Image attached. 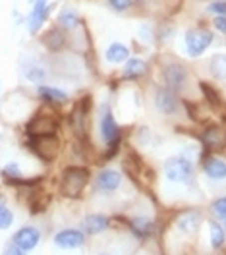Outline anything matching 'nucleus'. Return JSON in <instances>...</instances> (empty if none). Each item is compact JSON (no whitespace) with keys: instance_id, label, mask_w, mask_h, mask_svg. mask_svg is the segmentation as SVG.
<instances>
[{"instance_id":"obj_1","label":"nucleus","mask_w":226,"mask_h":255,"mask_svg":"<svg viewBox=\"0 0 226 255\" xmlns=\"http://www.w3.org/2000/svg\"><path fill=\"white\" fill-rule=\"evenodd\" d=\"M157 72H159L161 85L174 91L182 99L184 95H188L192 87V68L188 66V62L178 58L176 54L162 52L157 56Z\"/></svg>"},{"instance_id":"obj_2","label":"nucleus","mask_w":226,"mask_h":255,"mask_svg":"<svg viewBox=\"0 0 226 255\" xmlns=\"http://www.w3.org/2000/svg\"><path fill=\"white\" fill-rule=\"evenodd\" d=\"M99 135H101V141L107 147V153L103 155V160L114 159L120 151V145L124 141V129L118 124V120L114 118V112L111 109L109 103H105L101 107V112H99Z\"/></svg>"},{"instance_id":"obj_3","label":"nucleus","mask_w":226,"mask_h":255,"mask_svg":"<svg viewBox=\"0 0 226 255\" xmlns=\"http://www.w3.org/2000/svg\"><path fill=\"white\" fill-rule=\"evenodd\" d=\"M68 128L76 143L87 149L91 143V95H83L72 103V111L68 112Z\"/></svg>"},{"instance_id":"obj_4","label":"nucleus","mask_w":226,"mask_h":255,"mask_svg":"<svg viewBox=\"0 0 226 255\" xmlns=\"http://www.w3.org/2000/svg\"><path fill=\"white\" fill-rule=\"evenodd\" d=\"M91 182V170L83 164H68L58 178V193L66 199H80Z\"/></svg>"},{"instance_id":"obj_5","label":"nucleus","mask_w":226,"mask_h":255,"mask_svg":"<svg viewBox=\"0 0 226 255\" xmlns=\"http://www.w3.org/2000/svg\"><path fill=\"white\" fill-rule=\"evenodd\" d=\"M62 126V118L58 109H52L43 105L41 109L33 111V114L25 120L23 129H25V137H41V135H54L60 131Z\"/></svg>"},{"instance_id":"obj_6","label":"nucleus","mask_w":226,"mask_h":255,"mask_svg":"<svg viewBox=\"0 0 226 255\" xmlns=\"http://www.w3.org/2000/svg\"><path fill=\"white\" fill-rule=\"evenodd\" d=\"M162 176L178 186H194L195 164L188 155H172L162 162Z\"/></svg>"},{"instance_id":"obj_7","label":"nucleus","mask_w":226,"mask_h":255,"mask_svg":"<svg viewBox=\"0 0 226 255\" xmlns=\"http://www.w3.org/2000/svg\"><path fill=\"white\" fill-rule=\"evenodd\" d=\"M215 35L217 33L211 29V25H203V23H197L192 25L184 31V48H186V54L190 58H201L207 50L211 48V45L215 43Z\"/></svg>"},{"instance_id":"obj_8","label":"nucleus","mask_w":226,"mask_h":255,"mask_svg":"<svg viewBox=\"0 0 226 255\" xmlns=\"http://www.w3.org/2000/svg\"><path fill=\"white\" fill-rule=\"evenodd\" d=\"M54 8L56 4L50 0H29V10L25 14V23H23L27 33L37 37L43 31L54 14Z\"/></svg>"},{"instance_id":"obj_9","label":"nucleus","mask_w":226,"mask_h":255,"mask_svg":"<svg viewBox=\"0 0 226 255\" xmlns=\"http://www.w3.org/2000/svg\"><path fill=\"white\" fill-rule=\"evenodd\" d=\"M25 147L31 151L33 157H37L43 162H54L60 157L62 149H64V141L60 139L58 133L54 135H41V137H27Z\"/></svg>"},{"instance_id":"obj_10","label":"nucleus","mask_w":226,"mask_h":255,"mask_svg":"<svg viewBox=\"0 0 226 255\" xmlns=\"http://www.w3.org/2000/svg\"><path fill=\"white\" fill-rule=\"evenodd\" d=\"M19 70L23 80L33 83L35 87L41 83H49V78L52 76L49 68V58H41L37 54H23L19 60Z\"/></svg>"},{"instance_id":"obj_11","label":"nucleus","mask_w":226,"mask_h":255,"mask_svg":"<svg viewBox=\"0 0 226 255\" xmlns=\"http://www.w3.org/2000/svg\"><path fill=\"white\" fill-rule=\"evenodd\" d=\"M151 101H153V109L159 112L164 118H174L178 116L184 105H182V97L176 95L174 91L166 89L164 85H153V95H151Z\"/></svg>"},{"instance_id":"obj_12","label":"nucleus","mask_w":226,"mask_h":255,"mask_svg":"<svg viewBox=\"0 0 226 255\" xmlns=\"http://www.w3.org/2000/svg\"><path fill=\"white\" fill-rule=\"evenodd\" d=\"M199 143L203 147V155H215L226 147V126L209 124L199 133Z\"/></svg>"},{"instance_id":"obj_13","label":"nucleus","mask_w":226,"mask_h":255,"mask_svg":"<svg viewBox=\"0 0 226 255\" xmlns=\"http://www.w3.org/2000/svg\"><path fill=\"white\" fill-rule=\"evenodd\" d=\"M35 97L43 103V105H47V107H52V109H62L66 105H70L72 103V97L70 93L62 89V87H58V85H50V83H41V85H37L35 87Z\"/></svg>"},{"instance_id":"obj_14","label":"nucleus","mask_w":226,"mask_h":255,"mask_svg":"<svg viewBox=\"0 0 226 255\" xmlns=\"http://www.w3.org/2000/svg\"><path fill=\"white\" fill-rule=\"evenodd\" d=\"M122 182H124V174L122 170L113 168V166H105L101 168L95 178H93V188L99 193H105V195H111L122 188Z\"/></svg>"},{"instance_id":"obj_15","label":"nucleus","mask_w":226,"mask_h":255,"mask_svg":"<svg viewBox=\"0 0 226 255\" xmlns=\"http://www.w3.org/2000/svg\"><path fill=\"white\" fill-rule=\"evenodd\" d=\"M39 45L45 48L49 54H58L68 50V33L62 31L60 27H56L54 23L45 27L39 33Z\"/></svg>"},{"instance_id":"obj_16","label":"nucleus","mask_w":226,"mask_h":255,"mask_svg":"<svg viewBox=\"0 0 226 255\" xmlns=\"http://www.w3.org/2000/svg\"><path fill=\"white\" fill-rule=\"evenodd\" d=\"M52 23H54L56 27H60L62 31L74 33V31H78L81 25L85 23V19L81 17L80 10H78L74 4H62V6L56 10L54 17H52Z\"/></svg>"},{"instance_id":"obj_17","label":"nucleus","mask_w":226,"mask_h":255,"mask_svg":"<svg viewBox=\"0 0 226 255\" xmlns=\"http://www.w3.org/2000/svg\"><path fill=\"white\" fill-rule=\"evenodd\" d=\"M151 72V64L141 56H129L126 62L122 64V72H120V81L126 83H135L141 81L149 76Z\"/></svg>"},{"instance_id":"obj_18","label":"nucleus","mask_w":226,"mask_h":255,"mask_svg":"<svg viewBox=\"0 0 226 255\" xmlns=\"http://www.w3.org/2000/svg\"><path fill=\"white\" fill-rule=\"evenodd\" d=\"M41 238H43V234L35 224H25V226L17 228L16 232L12 234V244L17 246L21 252L29 254L41 244Z\"/></svg>"},{"instance_id":"obj_19","label":"nucleus","mask_w":226,"mask_h":255,"mask_svg":"<svg viewBox=\"0 0 226 255\" xmlns=\"http://www.w3.org/2000/svg\"><path fill=\"white\" fill-rule=\"evenodd\" d=\"M201 223H203V213L199 209H184L174 217L176 228L186 236H194L199 230Z\"/></svg>"},{"instance_id":"obj_20","label":"nucleus","mask_w":226,"mask_h":255,"mask_svg":"<svg viewBox=\"0 0 226 255\" xmlns=\"http://www.w3.org/2000/svg\"><path fill=\"white\" fill-rule=\"evenodd\" d=\"M52 244L58 250H78L85 246V232L80 228H62L52 236Z\"/></svg>"},{"instance_id":"obj_21","label":"nucleus","mask_w":226,"mask_h":255,"mask_svg":"<svg viewBox=\"0 0 226 255\" xmlns=\"http://www.w3.org/2000/svg\"><path fill=\"white\" fill-rule=\"evenodd\" d=\"M124 224L129 228V232L139 240L151 238V236L155 234V230H157L155 221L149 219V217H143V215H133V217H129V219H124Z\"/></svg>"},{"instance_id":"obj_22","label":"nucleus","mask_w":226,"mask_h":255,"mask_svg":"<svg viewBox=\"0 0 226 255\" xmlns=\"http://www.w3.org/2000/svg\"><path fill=\"white\" fill-rule=\"evenodd\" d=\"M178 35V25L172 17H161L155 19V37H157V47H168L174 43Z\"/></svg>"},{"instance_id":"obj_23","label":"nucleus","mask_w":226,"mask_h":255,"mask_svg":"<svg viewBox=\"0 0 226 255\" xmlns=\"http://www.w3.org/2000/svg\"><path fill=\"white\" fill-rule=\"evenodd\" d=\"M201 168L205 176L213 182H223L226 180V160L217 155H203L201 157Z\"/></svg>"},{"instance_id":"obj_24","label":"nucleus","mask_w":226,"mask_h":255,"mask_svg":"<svg viewBox=\"0 0 226 255\" xmlns=\"http://www.w3.org/2000/svg\"><path fill=\"white\" fill-rule=\"evenodd\" d=\"M103 56H105V62H109L111 66H122L131 56V48L122 41H113L107 45Z\"/></svg>"},{"instance_id":"obj_25","label":"nucleus","mask_w":226,"mask_h":255,"mask_svg":"<svg viewBox=\"0 0 226 255\" xmlns=\"http://www.w3.org/2000/svg\"><path fill=\"white\" fill-rule=\"evenodd\" d=\"M111 223H113L111 217H107V215H103V213H91V215H87V217L83 219L81 228H83V232L89 234V236H99V234H103L105 230L111 228Z\"/></svg>"},{"instance_id":"obj_26","label":"nucleus","mask_w":226,"mask_h":255,"mask_svg":"<svg viewBox=\"0 0 226 255\" xmlns=\"http://www.w3.org/2000/svg\"><path fill=\"white\" fill-rule=\"evenodd\" d=\"M207 72L215 81H226V52H215L207 60Z\"/></svg>"},{"instance_id":"obj_27","label":"nucleus","mask_w":226,"mask_h":255,"mask_svg":"<svg viewBox=\"0 0 226 255\" xmlns=\"http://www.w3.org/2000/svg\"><path fill=\"white\" fill-rule=\"evenodd\" d=\"M137 39L145 47H157V37H155V19H145L137 25Z\"/></svg>"},{"instance_id":"obj_28","label":"nucleus","mask_w":226,"mask_h":255,"mask_svg":"<svg viewBox=\"0 0 226 255\" xmlns=\"http://www.w3.org/2000/svg\"><path fill=\"white\" fill-rule=\"evenodd\" d=\"M199 85V89H201V93H203V97H205V101L209 103L211 109H215V111H219V109H223V97H221V93L211 85V83H207V81H199L197 83Z\"/></svg>"},{"instance_id":"obj_29","label":"nucleus","mask_w":226,"mask_h":255,"mask_svg":"<svg viewBox=\"0 0 226 255\" xmlns=\"http://www.w3.org/2000/svg\"><path fill=\"white\" fill-rule=\"evenodd\" d=\"M209 242L213 250H221L226 242V232L217 221H209Z\"/></svg>"},{"instance_id":"obj_30","label":"nucleus","mask_w":226,"mask_h":255,"mask_svg":"<svg viewBox=\"0 0 226 255\" xmlns=\"http://www.w3.org/2000/svg\"><path fill=\"white\" fill-rule=\"evenodd\" d=\"M135 139H137V143L143 145V147H155V145L161 143V137H159L153 129H149L147 126H141L139 129H137Z\"/></svg>"},{"instance_id":"obj_31","label":"nucleus","mask_w":226,"mask_h":255,"mask_svg":"<svg viewBox=\"0 0 226 255\" xmlns=\"http://www.w3.org/2000/svg\"><path fill=\"white\" fill-rule=\"evenodd\" d=\"M107 6L109 10H113L114 14H120V16L135 12V6L131 0H107Z\"/></svg>"},{"instance_id":"obj_32","label":"nucleus","mask_w":226,"mask_h":255,"mask_svg":"<svg viewBox=\"0 0 226 255\" xmlns=\"http://www.w3.org/2000/svg\"><path fill=\"white\" fill-rule=\"evenodd\" d=\"M14 221H16L14 211L0 199V230H8V228H12Z\"/></svg>"},{"instance_id":"obj_33","label":"nucleus","mask_w":226,"mask_h":255,"mask_svg":"<svg viewBox=\"0 0 226 255\" xmlns=\"http://www.w3.org/2000/svg\"><path fill=\"white\" fill-rule=\"evenodd\" d=\"M203 10L211 17L226 16V0H209V2H205V8Z\"/></svg>"},{"instance_id":"obj_34","label":"nucleus","mask_w":226,"mask_h":255,"mask_svg":"<svg viewBox=\"0 0 226 255\" xmlns=\"http://www.w3.org/2000/svg\"><path fill=\"white\" fill-rule=\"evenodd\" d=\"M211 29L215 33H219V35H223L226 37V16H215L211 17Z\"/></svg>"},{"instance_id":"obj_35","label":"nucleus","mask_w":226,"mask_h":255,"mask_svg":"<svg viewBox=\"0 0 226 255\" xmlns=\"http://www.w3.org/2000/svg\"><path fill=\"white\" fill-rule=\"evenodd\" d=\"M211 209H213V213H215V215L225 217V215H226V195H223V197H217V199L211 203Z\"/></svg>"},{"instance_id":"obj_36","label":"nucleus","mask_w":226,"mask_h":255,"mask_svg":"<svg viewBox=\"0 0 226 255\" xmlns=\"http://www.w3.org/2000/svg\"><path fill=\"white\" fill-rule=\"evenodd\" d=\"M2 255H27V254H25V252H21V250H19L17 246H14V244L10 242V244H8L6 248H4Z\"/></svg>"},{"instance_id":"obj_37","label":"nucleus","mask_w":226,"mask_h":255,"mask_svg":"<svg viewBox=\"0 0 226 255\" xmlns=\"http://www.w3.org/2000/svg\"><path fill=\"white\" fill-rule=\"evenodd\" d=\"M221 226H223V230L226 232V215L225 217H221Z\"/></svg>"},{"instance_id":"obj_38","label":"nucleus","mask_w":226,"mask_h":255,"mask_svg":"<svg viewBox=\"0 0 226 255\" xmlns=\"http://www.w3.org/2000/svg\"><path fill=\"white\" fill-rule=\"evenodd\" d=\"M0 91H2V81H0Z\"/></svg>"},{"instance_id":"obj_39","label":"nucleus","mask_w":226,"mask_h":255,"mask_svg":"<svg viewBox=\"0 0 226 255\" xmlns=\"http://www.w3.org/2000/svg\"><path fill=\"white\" fill-rule=\"evenodd\" d=\"M205 2H209V0H205Z\"/></svg>"}]
</instances>
